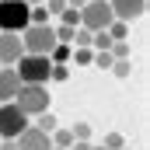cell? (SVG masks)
I'll list each match as a JSON object with an SVG mask.
<instances>
[{
	"mask_svg": "<svg viewBox=\"0 0 150 150\" xmlns=\"http://www.w3.org/2000/svg\"><path fill=\"white\" fill-rule=\"evenodd\" d=\"M14 67H18V80L21 84H49L52 59L49 56H38V52H21V59Z\"/></svg>",
	"mask_w": 150,
	"mask_h": 150,
	"instance_id": "obj_1",
	"label": "cell"
},
{
	"mask_svg": "<svg viewBox=\"0 0 150 150\" xmlns=\"http://www.w3.org/2000/svg\"><path fill=\"white\" fill-rule=\"evenodd\" d=\"M11 101H14L25 115H38V112L49 108V87H45V84H21Z\"/></svg>",
	"mask_w": 150,
	"mask_h": 150,
	"instance_id": "obj_2",
	"label": "cell"
},
{
	"mask_svg": "<svg viewBox=\"0 0 150 150\" xmlns=\"http://www.w3.org/2000/svg\"><path fill=\"white\" fill-rule=\"evenodd\" d=\"M21 45H25V52L49 56V49L56 45V32H52V25H49V21H45V25H25V28H21Z\"/></svg>",
	"mask_w": 150,
	"mask_h": 150,
	"instance_id": "obj_3",
	"label": "cell"
},
{
	"mask_svg": "<svg viewBox=\"0 0 150 150\" xmlns=\"http://www.w3.org/2000/svg\"><path fill=\"white\" fill-rule=\"evenodd\" d=\"M32 126V115H25L14 101H0V140H18Z\"/></svg>",
	"mask_w": 150,
	"mask_h": 150,
	"instance_id": "obj_4",
	"label": "cell"
},
{
	"mask_svg": "<svg viewBox=\"0 0 150 150\" xmlns=\"http://www.w3.org/2000/svg\"><path fill=\"white\" fill-rule=\"evenodd\" d=\"M112 18H115V14H112V4H108V0H87V4L80 7V25L91 28V32L108 28Z\"/></svg>",
	"mask_w": 150,
	"mask_h": 150,
	"instance_id": "obj_5",
	"label": "cell"
},
{
	"mask_svg": "<svg viewBox=\"0 0 150 150\" xmlns=\"http://www.w3.org/2000/svg\"><path fill=\"white\" fill-rule=\"evenodd\" d=\"M28 25V4L25 0H0V32H21Z\"/></svg>",
	"mask_w": 150,
	"mask_h": 150,
	"instance_id": "obj_6",
	"label": "cell"
},
{
	"mask_svg": "<svg viewBox=\"0 0 150 150\" xmlns=\"http://www.w3.org/2000/svg\"><path fill=\"white\" fill-rule=\"evenodd\" d=\"M25 45H21V32H0V63L4 67H14L21 59Z\"/></svg>",
	"mask_w": 150,
	"mask_h": 150,
	"instance_id": "obj_7",
	"label": "cell"
},
{
	"mask_svg": "<svg viewBox=\"0 0 150 150\" xmlns=\"http://www.w3.org/2000/svg\"><path fill=\"white\" fill-rule=\"evenodd\" d=\"M18 150H52V136L42 133V129H35V126H28L18 136Z\"/></svg>",
	"mask_w": 150,
	"mask_h": 150,
	"instance_id": "obj_8",
	"label": "cell"
},
{
	"mask_svg": "<svg viewBox=\"0 0 150 150\" xmlns=\"http://www.w3.org/2000/svg\"><path fill=\"white\" fill-rule=\"evenodd\" d=\"M108 4H112V14L119 21H136L147 11V0H108Z\"/></svg>",
	"mask_w": 150,
	"mask_h": 150,
	"instance_id": "obj_9",
	"label": "cell"
},
{
	"mask_svg": "<svg viewBox=\"0 0 150 150\" xmlns=\"http://www.w3.org/2000/svg\"><path fill=\"white\" fill-rule=\"evenodd\" d=\"M18 87H21L18 70H11V67H0V101H11V98L18 94Z\"/></svg>",
	"mask_w": 150,
	"mask_h": 150,
	"instance_id": "obj_10",
	"label": "cell"
},
{
	"mask_svg": "<svg viewBox=\"0 0 150 150\" xmlns=\"http://www.w3.org/2000/svg\"><path fill=\"white\" fill-rule=\"evenodd\" d=\"M32 126H35V129H42V133H52V129H56L59 122H56V115H52V112H49V108H45V112L32 115Z\"/></svg>",
	"mask_w": 150,
	"mask_h": 150,
	"instance_id": "obj_11",
	"label": "cell"
},
{
	"mask_svg": "<svg viewBox=\"0 0 150 150\" xmlns=\"http://www.w3.org/2000/svg\"><path fill=\"white\" fill-rule=\"evenodd\" d=\"M105 32L112 35V42H126V38H129V21H119V18H112V25H108Z\"/></svg>",
	"mask_w": 150,
	"mask_h": 150,
	"instance_id": "obj_12",
	"label": "cell"
},
{
	"mask_svg": "<svg viewBox=\"0 0 150 150\" xmlns=\"http://www.w3.org/2000/svg\"><path fill=\"white\" fill-rule=\"evenodd\" d=\"M49 59H52V63H67V59H70V45H67V42H56V45L49 49Z\"/></svg>",
	"mask_w": 150,
	"mask_h": 150,
	"instance_id": "obj_13",
	"label": "cell"
},
{
	"mask_svg": "<svg viewBox=\"0 0 150 150\" xmlns=\"http://www.w3.org/2000/svg\"><path fill=\"white\" fill-rule=\"evenodd\" d=\"M49 136H52V147H70V143H74V133H70V129H59V126H56Z\"/></svg>",
	"mask_w": 150,
	"mask_h": 150,
	"instance_id": "obj_14",
	"label": "cell"
},
{
	"mask_svg": "<svg viewBox=\"0 0 150 150\" xmlns=\"http://www.w3.org/2000/svg\"><path fill=\"white\" fill-rule=\"evenodd\" d=\"M108 70H112V74L119 77V80H126V77L133 74V59H115V63L108 67Z\"/></svg>",
	"mask_w": 150,
	"mask_h": 150,
	"instance_id": "obj_15",
	"label": "cell"
},
{
	"mask_svg": "<svg viewBox=\"0 0 150 150\" xmlns=\"http://www.w3.org/2000/svg\"><path fill=\"white\" fill-rule=\"evenodd\" d=\"M59 21H63V25H80V11H77V7H63V11H59Z\"/></svg>",
	"mask_w": 150,
	"mask_h": 150,
	"instance_id": "obj_16",
	"label": "cell"
},
{
	"mask_svg": "<svg viewBox=\"0 0 150 150\" xmlns=\"http://www.w3.org/2000/svg\"><path fill=\"white\" fill-rule=\"evenodd\" d=\"M108 52H112L115 59H129V38H126V42H112Z\"/></svg>",
	"mask_w": 150,
	"mask_h": 150,
	"instance_id": "obj_17",
	"label": "cell"
},
{
	"mask_svg": "<svg viewBox=\"0 0 150 150\" xmlns=\"http://www.w3.org/2000/svg\"><path fill=\"white\" fill-rule=\"evenodd\" d=\"M105 150H119V147H126V140H122V133H105V143H101Z\"/></svg>",
	"mask_w": 150,
	"mask_h": 150,
	"instance_id": "obj_18",
	"label": "cell"
},
{
	"mask_svg": "<svg viewBox=\"0 0 150 150\" xmlns=\"http://www.w3.org/2000/svg\"><path fill=\"white\" fill-rule=\"evenodd\" d=\"M52 32H56V42H67V45L74 42V25H59V28H52Z\"/></svg>",
	"mask_w": 150,
	"mask_h": 150,
	"instance_id": "obj_19",
	"label": "cell"
},
{
	"mask_svg": "<svg viewBox=\"0 0 150 150\" xmlns=\"http://www.w3.org/2000/svg\"><path fill=\"white\" fill-rule=\"evenodd\" d=\"M70 133H74V140H91V126L87 122H74Z\"/></svg>",
	"mask_w": 150,
	"mask_h": 150,
	"instance_id": "obj_20",
	"label": "cell"
},
{
	"mask_svg": "<svg viewBox=\"0 0 150 150\" xmlns=\"http://www.w3.org/2000/svg\"><path fill=\"white\" fill-rule=\"evenodd\" d=\"M42 7H45V11H49V18H52V14H59V11L67 7V0H45Z\"/></svg>",
	"mask_w": 150,
	"mask_h": 150,
	"instance_id": "obj_21",
	"label": "cell"
},
{
	"mask_svg": "<svg viewBox=\"0 0 150 150\" xmlns=\"http://www.w3.org/2000/svg\"><path fill=\"white\" fill-rule=\"evenodd\" d=\"M0 150H18V140H0Z\"/></svg>",
	"mask_w": 150,
	"mask_h": 150,
	"instance_id": "obj_22",
	"label": "cell"
},
{
	"mask_svg": "<svg viewBox=\"0 0 150 150\" xmlns=\"http://www.w3.org/2000/svg\"><path fill=\"white\" fill-rule=\"evenodd\" d=\"M84 4H87V0H67V7H77V11H80Z\"/></svg>",
	"mask_w": 150,
	"mask_h": 150,
	"instance_id": "obj_23",
	"label": "cell"
},
{
	"mask_svg": "<svg viewBox=\"0 0 150 150\" xmlns=\"http://www.w3.org/2000/svg\"><path fill=\"white\" fill-rule=\"evenodd\" d=\"M25 4H28V7H35V4H42V0H25Z\"/></svg>",
	"mask_w": 150,
	"mask_h": 150,
	"instance_id": "obj_24",
	"label": "cell"
},
{
	"mask_svg": "<svg viewBox=\"0 0 150 150\" xmlns=\"http://www.w3.org/2000/svg\"><path fill=\"white\" fill-rule=\"evenodd\" d=\"M52 150H70V147H52Z\"/></svg>",
	"mask_w": 150,
	"mask_h": 150,
	"instance_id": "obj_25",
	"label": "cell"
},
{
	"mask_svg": "<svg viewBox=\"0 0 150 150\" xmlns=\"http://www.w3.org/2000/svg\"><path fill=\"white\" fill-rule=\"evenodd\" d=\"M119 150H133V147H119Z\"/></svg>",
	"mask_w": 150,
	"mask_h": 150,
	"instance_id": "obj_26",
	"label": "cell"
},
{
	"mask_svg": "<svg viewBox=\"0 0 150 150\" xmlns=\"http://www.w3.org/2000/svg\"><path fill=\"white\" fill-rule=\"evenodd\" d=\"M91 150H105V147H91Z\"/></svg>",
	"mask_w": 150,
	"mask_h": 150,
	"instance_id": "obj_27",
	"label": "cell"
},
{
	"mask_svg": "<svg viewBox=\"0 0 150 150\" xmlns=\"http://www.w3.org/2000/svg\"><path fill=\"white\" fill-rule=\"evenodd\" d=\"M0 67H4V63H0Z\"/></svg>",
	"mask_w": 150,
	"mask_h": 150,
	"instance_id": "obj_28",
	"label": "cell"
}]
</instances>
